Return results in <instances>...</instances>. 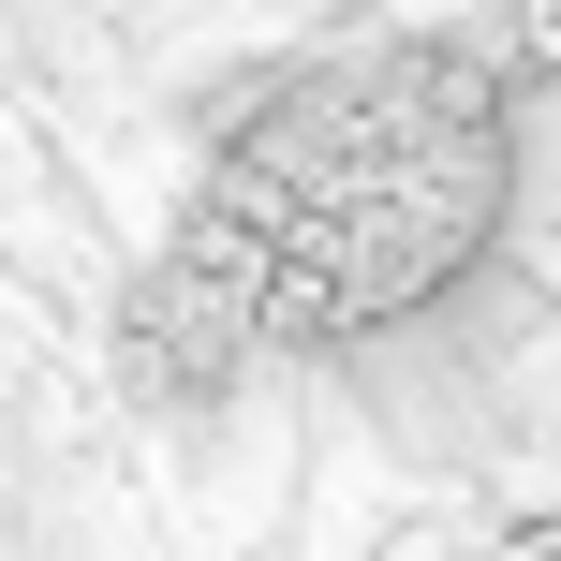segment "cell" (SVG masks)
<instances>
[{
  "instance_id": "obj_1",
  "label": "cell",
  "mask_w": 561,
  "mask_h": 561,
  "mask_svg": "<svg viewBox=\"0 0 561 561\" xmlns=\"http://www.w3.org/2000/svg\"><path fill=\"white\" fill-rule=\"evenodd\" d=\"M503 193H517V118L488 59L385 45L340 75H296L222 134L178 252L148 266L134 369L222 399L266 355H340L444 296L503 237Z\"/></svg>"
}]
</instances>
